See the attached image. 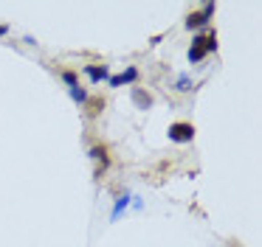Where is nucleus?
<instances>
[{
	"mask_svg": "<svg viewBox=\"0 0 262 247\" xmlns=\"http://www.w3.org/2000/svg\"><path fill=\"white\" fill-rule=\"evenodd\" d=\"M214 48H217V37H214V31L206 34V37H194V39H192V48H189V62H200V59H206V54H209V51H214Z\"/></svg>",
	"mask_w": 262,
	"mask_h": 247,
	"instance_id": "1",
	"label": "nucleus"
},
{
	"mask_svg": "<svg viewBox=\"0 0 262 247\" xmlns=\"http://www.w3.org/2000/svg\"><path fill=\"white\" fill-rule=\"evenodd\" d=\"M194 138V127L192 124H172L169 127V140H175V143H189V140Z\"/></svg>",
	"mask_w": 262,
	"mask_h": 247,
	"instance_id": "2",
	"label": "nucleus"
},
{
	"mask_svg": "<svg viewBox=\"0 0 262 247\" xmlns=\"http://www.w3.org/2000/svg\"><path fill=\"white\" fill-rule=\"evenodd\" d=\"M211 14H214V3H206L203 11H192V14L186 17V28H203Z\"/></svg>",
	"mask_w": 262,
	"mask_h": 247,
	"instance_id": "3",
	"label": "nucleus"
},
{
	"mask_svg": "<svg viewBox=\"0 0 262 247\" xmlns=\"http://www.w3.org/2000/svg\"><path fill=\"white\" fill-rule=\"evenodd\" d=\"M136 76H138L136 67H127L124 73H119V76H110L107 82H110V87H121V84H127V82H136Z\"/></svg>",
	"mask_w": 262,
	"mask_h": 247,
	"instance_id": "4",
	"label": "nucleus"
},
{
	"mask_svg": "<svg viewBox=\"0 0 262 247\" xmlns=\"http://www.w3.org/2000/svg\"><path fill=\"white\" fill-rule=\"evenodd\" d=\"M85 73L91 76V82H104V79H110V73H107V67H104V65H88Z\"/></svg>",
	"mask_w": 262,
	"mask_h": 247,
	"instance_id": "5",
	"label": "nucleus"
},
{
	"mask_svg": "<svg viewBox=\"0 0 262 247\" xmlns=\"http://www.w3.org/2000/svg\"><path fill=\"white\" fill-rule=\"evenodd\" d=\"M133 101H136V107H138V110H147V107L149 104H152V98H149V95L147 93H144V90H133Z\"/></svg>",
	"mask_w": 262,
	"mask_h": 247,
	"instance_id": "6",
	"label": "nucleus"
},
{
	"mask_svg": "<svg viewBox=\"0 0 262 247\" xmlns=\"http://www.w3.org/2000/svg\"><path fill=\"white\" fill-rule=\"evenodd\" d=\"M127 205H130V196H127V194H124V196H119V202H116V208H113V219H119V216H121V211H124Z\"/></svg>",
	"mask_w": 262,
	"mask_h": 247,
	"instance_id": "7",
	"label": "nucleus"
},
{
	"mask_svg": "<svg viewBox=\"0 0 262 247\" xmlns=\"http://www.w3.org/2000/svg\"><path fill=\"white\" fill-rule=\"evenodd\" d=\"M91 155H93V157H96V160H99V163H102V168H104V166H107V152H104V149H102V146H93V152H91Z\"/></svg>",
	"mask_w": 262,
	"mask_h": 247,
	"instance_id": "8",
	"label": "nucleus"
},
{
	"mask_svg": "<svg viewBox=\"0 0 262 247\" xmlns=\"http://www.w3.org/2000/svg\"><path fill=\"white\" fill-rule=\"evenodd\" d=\"M71 98H74V101H85V98H88V93L79 87V84H74V87H71Z\"/></svg>",
	"mask_w": 262,
	"mask_h": 247,
	"instance_id": "9",
	"label": "nucleus"
},
{
	"mask_svg": "<svg viewBox=\"0 0 262 247\" xmlns=\"http://www.w3.org/2000/svg\"><path fill=\"white\" fill-rule=\"evenodd\" d=\"M178 90H183V93H186V90H192V82H189V76H181V79H178Z\"/></svg>",
	"mask_w": 262,
	"mask_h": 247,
	"instance_id": "10",
	"label": "nucleus"
},
{
	"mask_svg": "<svg viewBox=\"0 0 262 247\" xmlns=\"http://www.w3.org/2000/svg\"><path fill=\"white\" fill-rule=\"evenodd\" d=\"M62 79H65V82H68V84H71V87H74V84H76V76H74V73H65V76H62Z\"/></svg>",
	"mask_w": 262,
	"mask_h": 247,
	"instance_id": "11",
	"label": "nucleus"
},
{
	"mask_svg": "<svg viewBox=\"0 0 262 247\" xmlns=\"http://www.w3.org/2000/svg\"><path fill=\"white\" fill-rule=\"evenodd\" d=\"M6 31H9L6 26H0V37H6Z\"/></svg>",
	"mask_w": 262,
	"mask_h": 247,
	"instance_id": "12",
	"label": "nucleus"
}]
</instances>
